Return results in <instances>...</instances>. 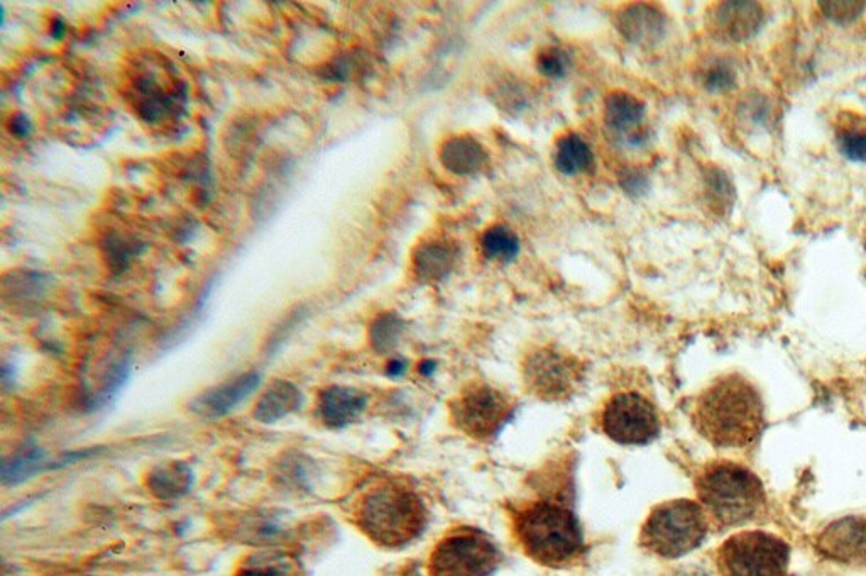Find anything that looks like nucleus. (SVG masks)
<instances>
[{
	"label": "nucleus",
	"mask_w": 866,
	"mask_h": 576,
	"mask_svg": "<svg viewBox=\"0 0 866 576\" xmlns=\"http://www.w3.org/2000/svg\"><path fill=\"white\" fill-rule=\"evenodd\" d=\"M433 368H435L433 361H423V364L422 367H420V370H422V373H432Z\"/></svg>",
	"instance_id": "e433bc0d"
},
{
	"label": "nucleus",
	"mask_w": 866,
	"mask_h": 576,
	"mask_svg": "<svg viewBox=\"0 0 866 576\" xmlns=\"http://www.w3.org/2000/svg\"><path fill=\"white\" fill-rule=\"evenodd\" d=\"M503 563L496 541L478 527L457 526L432 548L429 576H493Z\"/></svg>",
	"instance_id": "423d86ee"
},
{
	"label": "nucleus",
	"mask_w": 866,
	"mask_h": 576,
	"mask_svg": "<svg viewBox=\"0 0 866 576\" xmlns=\"http://www.w3.org/2000/svg\"><path fill=\"white\" fill-rule=\"evenodd\" d=\"M64 31H67V26H64L63 21H53V24H51L53 38H63Z\"/></svg>",
	"instance_id": "c9c22d12"
},
{
	"label": "nucleus",
	"mask_w": 866,
	"mask_h": 576,
	"mask_svg": "<svg viewBox=\"0 0 866 576\" xmlns=\"http://www.w3.org/2000/svg\"><path fill=\"white\" fill-rule=\"evenodd\" d=\"M407 367H408L407 361L399 360V358H396V360L389 361L388 373L392 376L404 375V373L407 372Z\"/></svg>",
	"instance_id": "f704fd0d"
},
{
	"label": "nucleus",
	"mask_w": 866,
	"mask_h": 576,
	"mask_svg": "<svg viewBox=\"0 0 866 576\" xmlns=\"http://www.w3.org/2000/svg\"><path fill=\"white\" fill-rule=\"evenodd\" d=\"M594 165V153L588 141L579 134H565L561 137L555 152V167L564 175H579L591 170Z\"/></svg>",
	"instance_id": "5701e85b"
},
{
	"label": "nucleus",
	"mask_w": 866,
	"mask_h": 576,
	"mask_svg": "<svg viewBox=\"0 0 866 576\" xmlns=\"http://www.w3.org/2000/svg\"><path fill=\"white\" fill-rule=\"evenodd\" d=\"M516 404L490 383H469L448 404L450 422L464 436L488 443L512 421Z\"/></svg>",
	"instance_id": "6e6552de"
},
{
	"label": "nucleus",
	"mask_w": 866,
	"mask_h": 576,
	"mask_svg": "<svg viewBox=\"0 0 866 576\" xmlns=\"http://www.w3.org/2000/svg\"><path fill=\"white\" fill-rule=\"evenodd\" d=\"M481 250L491 262L509 263L520 253V238L508 226L497 224L482 232Z\"/></svg>",
	"instance_id": "b1692460"
},
{
	"label": "nucleus",
	"mask_w": 866,
	"mask_h": 576,
	"mask_svg": "<svg viewBox=\"0 0 866 576\" xmlns=\"http://www.w3.org/2000/svg\"><path fill=\"white\" fill-rule=\"evenodd\" d=\"M711 524L697 501L675 499L650 511L640 531V547L665 560H678L701 547Z\"/></svg>",
	"instance_id": "39448f33"
},
{
	"label": "nucleus",
	"mask_w": 866,
	"mask_h": 576,
	"mask_svg": "<svg viewBox=\"0 0 866 576\" xmlns=\"http://www.w3.org/2000/svg\"><path fill=\"white\" fill-rule=\"evenodd\" d=\"M822 12L832 23L847 24L858 20L865 11V2H821Z\"/></svg>",
	"instance_id": "c756f323"
},
{
	"label": "nucleus",
	"mask_w": 866,
	"mask_h": 576,
	"mask_svg": "<svg viewBox=\"0 0 866 576\" xmlns=\"http://www.w3.org/2000/svg\"><path fill=\"white\" fill-rule=\"evenodd\" d=\"M414 277L425 284L442 281L453 274L459 262V250L447 239H426L413 251Z\"/></svg>",
	"instance_id": "2eb2a0df"
},
{
	"label": "nucleus",
	"mask_w": 866,
	"mask_h": 576,
	"mask_svg": "<svg viewBox=\"0 0 866 576\" xmlns=\"http://www.w3.org/2000/svg\"><path fill=\"white\" fill-rule=\"evenodd\" d=\"M49 467L48 456L41 449L27 447L23 452L15 453L11 459L2 467V480L4 483H20L27 478L35 477L39 471Z\"/></svg>",
	"instance_id": "393cba45"
},
{
	"label": "nucleus",
	"mask_w": 866,
	"mask_h": 576,
	"mask_svg": "<svg viewBox=\"0 0 866 576\" xmlns=\"http://www.w3.org/2000/svg\"><path fill=\"white\" fill-rule=\"evenodd\" d=\"M134 109L147 124H159L177 115L183 106V91L178 85H163L155 73H143L132 85Z\"/></svg>",
	"instance_id": "f8f14e48"
},
{
	"label": "nucleus",
	"mask_w": 866,
	"mask_h": 576,
	"mask_svg": "<svg viewBox=\"0 0 866 576\" xmlns=\"http://www.w3.org/2000/svg\"><path fill=\"white\" fill-rule=\"evenodd\" d=\"M644 118L645 104L626 92H613L604 104V119L611 133L625 136L628 141L629 133L638 130Z\"/></svg>",
	"instance_id": "4be33fe9"
},
{
	"label": "nucleus",
	"mask_w": 866,
	"mask_h": 576,
	"mask_svg": "<svg viewBox=\"0 0 866 576\" xmlns=\"http://www.w3.org/2000/svg\"><path fill=\"white\" fill-rule=\"evenodd\" d=\"M763 21V11L755 2H726L715 11L718 31L733 41L751 38Z\"/></svg>",
	"instance_id": "a211bd4d"
},
{
	"label": "nucleus",
	"mask_w": 866,
	"mask_h": 576,
	"mask_svg": "<svg viewBox=\"0 0 866 576\" xmlns=\"http://www.w3.org/2000/svg\"><path fill=\"white\" fill-rule=\"evenodd\" d=\"M303 397L300 388L287 380H276L268 391L261 395L254 407V419L263 424H275L302 407Z\"/></svg>",
	"instance_id": "6ab92c4d"
},
{
	"label": "nucleus",
	"mask_w": 866,
	"mask_h": 576,
	"mask_svg": "<svg viewBox=\"0 0 866 576\" xmlns=\"http://www.w3.org/2000/svg\"><path fill=\"white\" fill-rule=\"evenodd\" d=\"M359 531L385 550H401L417 541L429 524L422 495L407 478H376L352 505Z\"/></svg>",
	"instance_id": "f03ea898"
},
{
	"label": "nucleus",
	"mask_w": 866,
	"mask_h": 576,
	"mask_svg": "<svg viewBox=\"0 0 866 576\" xmlns=\"http://www.w3.org/2000/svg\"><path fill=\"white\" fill-rule=\"evenodd\" d=\"M735 72H733L731 67L724 65V63H718V65L712 67L708 75H706V87H708L709 92H718V94L730 91L735 85Z\"/></svg>",
	"instance_id": "7c9ffc66"
},
{
	"label": "nucleus",
	"mask_w": 866,
	"mask_h": 576,
	"mask_svg": "<svg viewBox=\"0 0 866 576\" xmlns=\"http://www.w3.org/2000/svg\"><path fill=\"white\" fill-rule=\"evenodd\" d=\"M260 373H242L234 380L200 395L192 404L193 412L205 419L224 418L227 413L232 412L239 404L244 403L245 398L260 387Z\"/></svg>",
	"instance_id": "ddd939ff"
},
{
	"label": "nucleus",
	"mask_w": 866,
	"mask_h": 576,
	"mask_svg": "<svg viewBox=\"0 0 866 576\" xmlns=\"http://www.w3.org/2000/svg\"><path fill=\"white\" fill-rule=\"evenodd\" d=\"M580 376L579 361L555 349H537L525 360L524 380L528 392L546 403L569 398Z\"/></svg>",
	"instance_id": "9d476101"
},
{
	"label": "nucleus",
	"mask_w": 866,
	"mask_h": 576,
	"mask_svg": "<svg viewBox=\"0 0 866 576\" xmlns=\"http://www.w3.org/2000/svg\"><path fill=\"white\" fill-rule=\"evenodd\" d=\"M816 550L831 562L866 565V517L847 516L832 520L816 538Z\"/></svg>",
	"instance_id": "9b49d317"
},
{
	"label": "nucleus",
	"mask_w": 866,
	"mask_h": 576,
	"mask_svg": "<svg viewBox=\"0 0 866 576\" xmlns=\"http://www.w3.org/2000/svg\"><path fill=\"white\" fill-rule=\"evenodd\" d=\"M146 487L159 501H177L192 490V468L183 461L159 463L147 473Z\"/></svg>",
	"instance_id": "412c9836"
},
{
	"label": "nucleus",
	"mask_w": 866,
	"mask_h": 576,
	"mask_svg": "<svg viewBox=\"0 0 866 576\" xmlns=\"http://www.w3.org/2000/svg\"><path fill=\"white\" fill-rule=\"evenodd\" d=\"M9 130H11L12 136L15 137L29 136L31 121L24 115L12 116L11 121H9Z\"/></svg>",
	"instance_id": "72a5a7b5"
},
{
	"label": "nucleus",
	"mask_w": 866,
	"mask_h": 576,
	"mask_svg": "<svg viewBox=\"0 0 866 576\" xmlns=\"http://www.w3.org/2000/svg\"><path fill=\"white\" fill-rule=\"evenodd\" d=\"M104 253H106L107 262L112 268L122 269L136 253V247L129 239L122 238V236H109L106 239Z\"/></svg>",
	"instance_id": "c85d7f7f"
},
{
	"label": "nucleus",
	"mask_w": 866,
	"mask_h": 576,
	"mask_svg": "<svg viewBox=\"0 0 866 576\" xmlns=\"http://www.w3.org/2000/svg\"><path fill=\"white\" fill-rule=\"evenodd\" d=\"M660 576H718L709 572L708 568L701 565H694V563H684V565H675L672 568L665 569Z\"/></svg>",
	"instance_id": "473e14b6"
},
{
	"label": "nucleus",
	"mask_w": 866,
	"mask_h": 576,
	"mask_svg": "<svg viewBox=\"0 0 866 576\" xmlns=\"http://www.w3.org/2000/svg\"><path fill=\"white\" fill-rule=\"evenodd\" d=\"M512 532L525 556L545 568L576 566L588 551L576 512L558 501H531L513 508Z\"/></svg>",
	"instance_id": "7ed1b4c3"
},
{
	"label": "nucleus",
	"mask_w": 866,
	"mask_h": 576,
	"mask_svg": "<svg viewBox=\"0 0 866 576\" xmlns=\"http://www.w3.org/2000/svg\"><path fill=\"white\" fill-rule=\"evenodd\" d=\"M599 424L611 441L623 446L650 444L662 429L657 407L635 392L613 395L604 404Z\"/></svg>",
	"instance_id": "1a4fd4ad"
},
{
	"label": "nucleus",
	"mask_w": 866,
	"mask_h": 576,
	"mask_svg": "<svg viewBox=\"0 0 866 576\" xmlns=\"http://www.w3.org/2000/svg\"><path fill=\"white\" fill-rule=\"evenodd\" d=\"M690 421L697 434L712 446L746 449L763 432V400L754 383L731 373L714 380L699 394Z\"/></svg>",
	"instance_id": "f257e3e1"
},
{
	"label": "nucleus",
	"mask_w": 866,
	"mask_h": 576,
	"mask_svg": "<svg viewBox=\"0 0 866 576\" xmlns=\"http://www.w3.org/2000/svg\"><path fill=\"white\" fill-rule=\"evenodd\" d=\"M838 148L841 155L856 164H866V128L847 125L838 133Z\"/></svg>",
	"instance_id": "bb28decb"
},
{
	"label": "nucleus",
	"mask_w": 866,
	"mask_h": 576,
	"mask_svg": "<svg viewBox=\"0 0 866 576\" xmlns=\"http://www.w3.org/2000/svg\"><path fill=\"white\" fill-rule=\"evenodd\" d=\"M694 487L697 502L705 508L712 529L718 531L757 523L769 507L758 475L730 459L706 463Z\"/></svg>",
	"instance_id": "20e7f679"
},
{
	"label": "nucleus",
	"mask_w": 866,
	"mask_h": 576,
	"mask_svg": "<svg viewBox=\"0 0 866 576\" xmlns=\"http://www.w3.org/2000/svg\"><path fill=\"white\" fill-rule=\"evenodd\" d=\"M234 576H309L297 554L285 550H263L242 560Z\"/></svg>",
	"instance_id": "aec40b11"
},
{
	"label": "nucleus",
	"mask_w": 866,
	"mask_h": 576,
	"mask_svg": "<svg viewBox=\"0 0 866 576\" xmlns=\"http://www.w3.org/2000/svg\"><path fill=\"white\" fill-rule=\"evenodd\" d=\"M537 67L546 79H562L569 70L570 58L561 48H549L537 58Z\"/></svg>",
	"instance_id": "cd10ccee"
},
{
	"label": "nucleus",
	"mask_w": 866,
	"mask_h": 576,
	"mask_svg": "<svg viewBox=\"0 0 866 576\" xmlns=\"http://www.w3.org/2000/svg\"><path fill=\"white\" fill-rule=\"evenodd\" d=\"M404 333V321L395 314H383L371 326V345L380 353H388L398 345Z\"/></svg>",
	"instance_id": "a878e982"
},
{
	"label": "nucleus",
	"mask_w": 866,
	"mask_h": 576,
	"mask_svg": "<svg viewBox=\"0 0 866 576\" xmlns=\"http://www.w3.org/2000/svg\"><path fill=\"white\" fill-rule=\"evenodd\" d=\"M368 407V395L352 387H328L322 391L316 413L327 428L340 429L354 424Z\"/></svg>",
	"instance_id": "4468645a"
},
{
	"label": "nucleus",
	"mask_w": 866,
	"mask_h": 576,
	"mask_svg": "<svg viewBox=\"0 0 866 576\" xmlns=\"http://www.w3.org/2000/svg\"><path fill=\"white\" fill-rule=\"evenodd\" d=\"M618 27L622 35L633 45L652 46L665 35L667 20L653 5L635 4L622 12Z\"/></svg>",
	"instance_id": "dca6fc26"
},
{
	"label": "nucleus",
	"mask_w": 866,
	"mask_h": 576,
	"mask_svg": "<svg viewBox=\"0 0 866 576\" xmlns=\"http://www.w3.org/2000/svg\"><path fill=\"white\" fill-rule=\"evenodd\" d=\"M488 159H490V155H488L486 148L469 134L448 137L442 144L441 164L450 173L460 175V177L476 173L486 167Z\"/></svg>",
	"instance_id": "f3484780"
},
{
	"label": "nucleus",
	"mask_w": 866,
	"mask_h": 576,
	"mask_svg": "<svg viewBox=\"0 0 866 576\" xmlns=\"http://www.w3.org/2000/svg\"><path fill=\"white\" fill-rule=\"evenodd\" d=\"M622 187L629 195L637 197V195L645 194L648 180L645 173H641V170H626L622 177Z\"/></svg>",
	"instance_id": "2f4dec72"
},
{
	"label": "nucleus",
	"mask_w": 866,
	"mask_h": 576,
	"mask_svg": "<svg viewBox=\"0 0 866 576\" xmlns=\"http://www.w3.org/2000/svg\"><path fill=\"white\" fill-rule=\"evenodd\" d=\"M791 548L765 531H743L715 550L718 576H789Z\"/></svg>",
	"instance_id": "0eeeda50"
}]
</instances>
